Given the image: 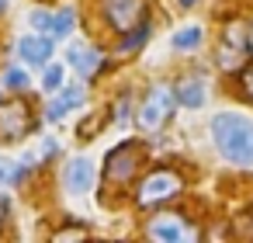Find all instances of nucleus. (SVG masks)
<instances>
[{
    "mask_svg": "<svg viewBox=\"0 0 253 243\" xmlns=\"http://www.w3.org/2000/svg\"><path fill=\"white\" fill-rule=\"evenodd\" d=\"M177 4H180V7H194V4H198V0H177Z\"/></svg>",
    "mask_w": 253,
    "mask_h": 243,
    "instance_id": "26",
    "label": "nucleus"
},
{
    "mask_svg": "<svg viewBox=\"0 0 253 243\" xmlns=\"http://www.w3.org/2000/svg\"><path fill=\"white\" fill-rule=\"evenodd\" d=\"M59 149H63V146H59L56 139H45V143H42V153H39V156H42V160H56V156H59Z\"/></svg>",
    "mask_w": 253,
    "mask_h": 243,
    "instance_id": "24",
    "label": "nucleus"
},
{
    "mask_svg": "<svg viewBox=\"0 0 253 243\" xmlns=\"http://www.w3.org/2000/svg\"><path fill=\"white\" fill-rule=\"evenodd\" d=\"M236 77H239V91H243V97H246V101H253V63H246Z\"/></svg>",
    "mask_w": 253,
    "mask_h": 243,
    "instance_id": "22",
    "label": "nucleus"
},
{
    "mask_svg": "<svg viewBox=\"0 0 253 243\" xmlns=\"http://www.w3.org/2000/svg\"><path fill=\"white\" fill-rule=\"evenodd\" d=\"M66 115H70V104H66L63 94H56V97L45 104V122H63Z\"/></svg>",
    "mask_w": 253,
    "mask_h": 243,
    "instance_id": "20",
    "label": "nucleus"
},
{
    "mask_svg": "<svg viewBox=\"0 0 253 243\" xmlns=\"http://www.w3.org/2000/svg\"><path fill=\"white\" fill-rule=\"evenodd\" d=\"M180 191H184V177H180L173 167H156V170H149V174L139 181V188H135V205L149 212V208H160V205L173 201Z\"/></svg>",
    "mask_w": 253,
    "mask_h": 243,
    "instance_id": "4",
    "label": "nucleus"
},
{
    "mask_svg": "<svg viewBox=\"0 0 253 243\" xmlns=\"http://www.w3.org/2000/svg\"><path fill=\"white\" fill-rule=\"evenodd\" d=\"M94 177H97V167H94L90 156H73L63 170V184H66L70 194H87L94 188Z\"/></svg>",
    "mask_w": 253,
    "mask_h": 243,
    "instance_id": "11",
    "label": "nucleus"
},
{
    "mask_svg": "<svg viewBox=\"0 0 253 243\" xmlns=\"http://www.w3.org/2000/svg\"><path fill=\"white\" fill-rule=\"evenodd\" d=\"M28 21H32V28H35V32H45V35H49L52 11H42V7H39V11H32V14H28Z\"/></svg>",
    "mask_w": 253,
    "mask_h": 243,
    "instance_id": "23",
    "label": "nucleus"
},
{
    "mask_svg": "<svg viewBox=\"0 0 253 243\" xmlns=\"http://www.w3.org/2000/svg\"><path fill=\"white\" fill-rule=\"evenodd\" d=\"M149 35H153V25H149V21H142V25L128 28V32L122 35V46H118V52H122V56H128V52H139V49L149 42Z\"/></svg>",
    "mask_w": 253,
    "mask_h": 243,
    "instance_id": "14",
    "label": "nucleus"
},
{
    "mask_svg": "<svg viewBox=\"0 0 253 243\" xmlns=\"http://www.w3.org/2000/svg\"><path fill=\"white\" fill-rule=\"evenodd\" d=\"M0 84H4V91H11V94H28L32 77H28L21 66H7V70H4V77H0Z\"/></svg>",
    "mask_w": 253,
    "mask_h": 243,
    "instance_id": "16",
    "label": "nucleus"
},
{
    "mask_svg": "<svg viewBox=\"0 0 253 243\" xmlns=\"http://www.w3.org/2000/svg\"><path fill=\"white\" fill-rule=\"evenodd\" d=\"M142 167H146V146L139 139H125L104 156V184L111 191H125L139 181Z\"/></svg>",
    "mask_w": 253,
    "mask_h": 243,
    "instance_id": "2",
    "label": "nucleus"
},
{
    "mask_svg": "<svg viewBox=\"0 0 253 243\" xmlns=\"http://www.w3.org/2000/svg\"><path fill=\"white\" fill-rule=\"evenodd\" d=\"M52 240H87V226H80V222L59 226V229L52 233Z\"/></svg>",
    "mask_w": 253,
    "mask_h": 243,
    "instance_id": "21",
    "label": "nucleus"
},
{
    "mask_svg": "<svg viewBox=\"0 0 253 243\" xmlns=\"http://www.w3.org/2000/svg\"><path fill=\"white\" fill-rule=\"evenodd\" d=\"M42 87H45L49 94H52V91H63V87H66V66H63V63H45Z\"/></svg>",
    "mask_w": 253,
    "mask_h": 243,
    "instance_id": "18",
    "label": "nucleus"
},
{
    "mask_svg": "<svg viewBox=\"0 0 253 243\" xmlns=\"http://www.w3.org/2000/svg\"><path fill=\"white\" fill-rule=\"evenodd\" d=\"M173 108H177L173 87H170V84H153L149 97H146V101L139 104V111H135V125L146 129V132H156L163 122H170Z\"/></svg>",
    "mask_w": 253,
    "mask_h": 243,
    "instance_id": "6",
    "label": "nucleus"
},
{
    "mask_svg": "<svg viewBox=\"0 0 253 243\" xmlns=\"http://www.w3.org/2000/svg\"><path fill=\"white\" fill-rule=\"evenodd\" d=\"M7 4H11V0H0V11H4V7H7Z\"/></svg>",
    "mask_w": 253,
    "mask_h": 243,
    "instance_id": "28",
    "label": "nucleus"
},
{
    "mask_svg": "<svg viewBox=\"0 0 253 243\" xmlns=\"http://www.w3.org/2000/svg\"><path fill=\"white\" fill-rule=\"evenodd\" d=\"M28 170L32 167H25V163H11L7 156H0V184H21L25 177H28Z\"/></svg>",
    "mask_w": 253,
    "mask_h": 243,
    "instance_id": "17",
    "label": "nucleus"
},
{
    "mask_svg": "<svg viewBox=\"0 0 253 243\" xmlns=\"http://www.w3.org/2000/svg\"><path fill=\"white\" fill-rule=\"evenodd\" d=\"M59 94L66 97L70 111H77V108H84V104H87V87H84V84H70V87H63Z\"/></svg>",
    "mask_w": 253,
    "mask_h": 243,
    "instance_id": "19",
    "label": "nucleus"
},
{
    "mask_svg": "<svg viewBox=\"0 0 253 243\" xmlns=\"http://www.w3.org/2000/svg\"><path fill=\"white\" fill-rule=\"evenodd\" d=\"M173 94H177V104H180V108H201V104L208 101V84H205V77H198V73H184V77L173 84Z\"/></svg>",
    "mask_w": 253,
    "mask_h": 243,
    "instance_id": "12",
    "label": "nucleus"
},
{
    "mask_svg": "<svg viewBox=\"0 0 253 243\" xmlns=\"http://www.w3.org/2000/svg\"><path fill=\"white\" fill-rule=\"evenodd\" d=\"M0 101H4V94H0Z\"/></svg>",
    "mask_w": 253,
    "mask_h": 243,
    "instance_id": "29",
    "label": "nucleus"
},
{
    "mask_svg": "<svg viewBox=\"0 0 253 243\" xmlns=\"http://www.w3.org/2000/svg\"><path fill=\"white\" fill-rule=\"evenodd\" d=\"M4 219H7V201L0 198V229H4Z\"/></svg>",
    "mask_w": 253,
    "mask_h": 243,
    "instance_id": "25",
    "label": "nucleus"
},
{
    "mask_svg": "<svg viewBox=\"0 0 253 243\" xmlns=\"http://www.w3.org/2000/svg\"><path fill=\"white\" fill-rule=\"evenodd\" d=\"M201 39H205V28H201V25H187V28L173 32L170 46H173L177 52H198V49H201Z\"/></svg>",
    "mask_w": 253,
    "mask_h": 243,
    "instance_id": "13",
    "label": "nucleus"
},
{
    "mask_svg": "<svg viewBox=\"0 0 253 243\" xmlns=\"http://www.w3.org/2000/svg\"><path fill=\"white\" fill-rule=\"evenodd\" d=\"M73 28H77V11H73V7L52 11V21H49V35H52V39H66Z\"/></svg>",
    "mask_w": 253,
    "mask_h": 243,
    "instance_id": "15",
    "label": "nucleus"
},
{
    "mask_svg": "<svg viewBox=\"0 0 253 243\" xmlns=\"http://www.w3.org/2000/svg\"><path fill=\"white\" fill-rule=\"evenodd\" d=\"M32 129H35V118H32L28 101H0V139L14 143V139L28 136Z\"/></svg>",
    "mask_w": 253,
    "mask_h": 243,
    "instance_id": "8",
    "label": "nucleus"
},
{
    "mask_svg": "<svg viewBox=\"0 0 253 243\" xmlns=\"http://www.w3.org/2000/svg\"><path fill=\"white\" fill-rule=\"evenodd\" d=\"M97 14L104 21L108 32L115 35H125L128 28L149 21V7H146V0H97Z\"/></svg>",
    "mask_w": 253,
    "mask_h": 243,
    "instance_id": "5",
    "label": "nucleus"
},
{
    "mask_svg": "<svg viewBox=\"0 0 253 243\" xmlns=\"http://www.w3.org/2000/svg\"><path fill=\"white\" fill-rule=\"evenodd\" d=\"M208 129H211V143L222 153V160L236 167H253V118L239 111H218Z\"/></svg>",
    "mask_w": 253,
    "mask_h": 243,
    "instance_id": "1",
    "label": "nucleus"
},
{
    "mask_svg": "<svg viewBox=\"0 0 253 243\" xmlns=\"http://www.w3.org/2000/svg\"><path fill=\"white\" fill-rule=\"evenodd\" d=\"M250 59V21L246 18H229L218 32V49L215 63L222 73H239Z\"/></svg>",
    "mask_w": 253,
    "mask_h": 243,
    "instance_id": "3",
    "label": "nucleus"
},
{
    "mask_svg": "<svg viewBox=\"0 0 253 243\" xmlns=\"http://www.w3.org/2000/svg\"><path fill=\"white\" fill-rule=\"evenodd\" d=\"M250 56H253V25H250Z\"/></svg>",
    "mask_w": 253,
    "mask_h": 243,
    "instance_id": "27",
    "label": "nucleus"
},
{
    "mask_svg": "<svg viewBox=\"0 0 253 243\" xmlns=\"http://www.w3.org/2000/svg\"><path fill=\"white\" fill-rule=\"evenodd\" d=\"M146 236L149 240H160V243H191L198 240V226L184 222L177 212H156L149 222H146Z\"/></svg>",
    "mask_w": 253,
    "mask_h": 243,
    "instance_id": "7",
    "label": "nucleus"
},
{
    "mask_svg": "<svg viewBox=\"0 0 253 243\" xmlns=\"http://www.w3.org/2000/svg\"><path fill=\"white\" fill-rule=\"evenodd\" d=\"M66 63L73 66V73L80 77V80H94L101 70H104V52L94 46V42H77V46H70L66 49Z\"/></svg>",
    "mask_w": 253,
    "mask_h": 243,
    "instance_id": "9",
    "label": "nucleus"
},
{
    "mask_svg": "<svg viewBox=\"0 0 253 243\" xmlns=\"http://www.w3.org/2000/svg\"><path fill=\"white\" fill-rule=\"evenodd\" d=\"M52 52H56V39L45 35V32L25 35V39L18 42V56H21L25 66H45V63L52 59Z\"/></svg>",
    "mask_w": 253,
    "mask_h": 243,
    "instance_id": "10",
    "label": "nucleus"
}]
</instances>
